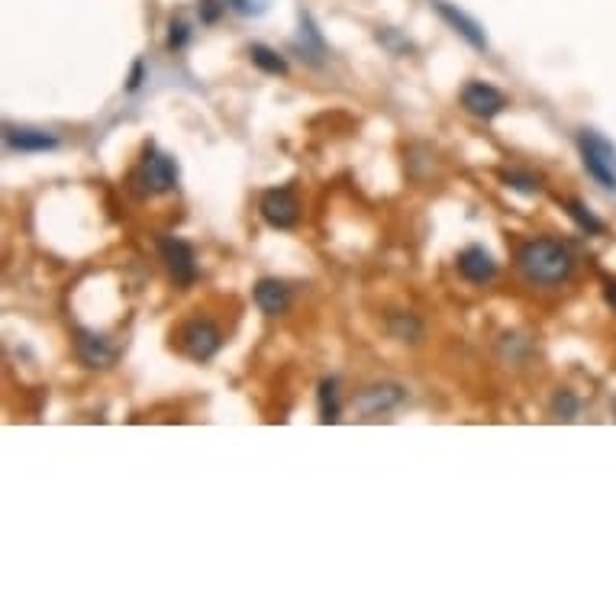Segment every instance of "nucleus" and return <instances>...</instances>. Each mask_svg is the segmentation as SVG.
Segmentation results:
<instances>
[{
  "label": "nucleus",
  "instance_id": "f257e3e1",
  "mask_svg": "<svg viewBox=\"0 0 616 616\" xmlns=\"http://www.w3.org/2000/svg\"><path fill=\"white\" fill-rule=\"evenodd\" d=\"M517 265L533 284L555 288V284H562V281L571 278V271H575V255H571V249L565 246V242L542 236V239L523 242L520 252H517Z\"/></svg>",
  "mask_w": 616,
  "mask_h": 616
},
{
  "label": "nucleus",
  "instance_id": "f03ea898",
  "mask_svg": "<svg viewBox=\"0 0 616 616\" xmlns=\"http://www.w3.org/2000/svg\"><path fill=\"white\" fill-rule=\"evenodd\" d=\"M578 152H581L587 175H591L600 188L616 191V146L613 142L607 136H600L597 130H581Z\"/></svg>",
  "mask_w": 616,
  "mask_h": 616
},
{
  "label": "nucleus",
  "instance_id": "7ed1b4c3",
  "mask_svg": "<svg viewBox=\"0 0 616 616\" xmlns=\"http://www.w3.org/2000/svg\"><path fill=\"white\" fill-rule=\"evenodd\" d=\"M136 181L146 194H168V191H175V184H178V165L171 155L149 149L136 171Z\"/></svg>",
  "mask_w": 616,
  "mask_h": 616
},
{
  "label": "nucleus",
  "instance_id": "20e7f679",
  "mask_svg": "<svg viewBox=\"0 0 616 616\" xmlns=\"http://www.w3.org/2000/svg\"><path fill=\"white\" fill-rule=\"evenodd\" d=\"M181 346L194 358V362H210V358L223 349V333H220L217 323L194 317L181 329Z\"/></svg>",
  "mask_w": 616,
  "mask_h": 616
},
{
  "label": "nucleus",
  "instance_id": "39448f33",
  "mask_svg": "<svg viewBox=\"0 0 616 616\" xmlns=\"http://www.w3.org/2000/svg\"><path fill=\"white\" fill-rule=\"evenodd\" d=\"M159 252H162V262L168 268V275L175 278L181 288H191V284L197 281V255H194L191 242L175 239V236H162Z\"/></svg>",
  "mask_w": 616,
  "mask_h": 616
},
{
  "label": "nucleus",
  "instance_id": "423d86ee",
  "mask_svg": "<svg viewBox=\"0 0 616 616\" xmlns=\"http://www.w3.org/2000/svg\"><path fill=\"white\" fill-rule=\"evenodd\" d=\"M407 400V388L394 381H381V384H368L365 391L355 394V410L365 413V417H381V413H391Z\"/></svg>",
  "mask_w": 616,
  "mask_h": 616
},
{
  "label": "nucleus",
  "instance_id": "0eeeda50",
  "mask_svg": "<svg viewBox=\"0 0 616 616\" xmlns=\"http://www.w3.org/2000/svg\"><path fill=\"white\" fill-rule=\"evenodd\" d=\"M462 107L478 120H494L497 113H504L507 94L497 91L494 84H487V81H468L462 88Z\"/></svg>",
  "mask_w": 616,
  "mask_h": 616
},
{
  "label": "nucleus",
  "instance_id": "6e6552de",
  "mask_svg": "<svg viewBox=\"0 0 616 616\" xmlns=\"http://www.w3.org/2000/svg\"><path fill=\"white\" fill-rule=\"evenodd\" d=\"M262 220L275 229H294L300 220V200L294 197L291 188H271L262 194Z\"/></svg>",
  "mask_w": 616,
  "mask_h": 616
},
{
  "label": "nucleus",
  "instance_id": "1a4fd4ad",
  "mask_svg": "<svg viewBox=\"0 0 616 616\" xmlns=\"http://www.w3.org/2000/svg\"><path fill=\"white\" fill-rule=\"evenodd\" d=\"M436 4V10H439V17L446 20L452 30L462 36L465 42L471 49H478V52H484L487 49V36H484V26L475 20V17H468L465 10H458V7H452V4H446V0H433Z\"/></svg>",
  "mask_w": 616,
  "mask_h": 616
},
{
  "label": "nucleus",
  "instance_id": "9d476101",
  "mask_svg": "<svg viewBox=\"0 0 616 616\" xmlns=\"http://www.w3.org/2000/svg\"><path fill=\"white\" fill-rule=\"evenodd\" d=\"M4 142L10 152H55L59 149V136L49 130H36V126H7Z\"/></svg>",
  "mask_w": 616,
  "mask_h": 616
},
{
  "label": "nucleus",
  "instance_id": "9b49d317",
  "mask_svg": "<svg viewBox=\"0 0 616 616\" xmlns=\"http://www.w3.org/2000/svg\"><path fill=\"white\" fill-rule=\"evenodd\" d=\"M75 349H78V358L88 368H110L113 362H117V349H113L104 336L91 333V329H78Z\"/></svg>",
  "mask_w": 616,
  "mask_h": 616
},
{
  "label": "nucleus",
  "instance_id": "f8f14e48",
  "mask_svg": "<svg viewBox=\"0 0 616 616\" xmlns=\"http://www.w3.org/2000/svg\"><path fill=\"white\" fill-rule=\"evenodd\" d=\"M255 304H259V310L268 313V317H281V313H288V307H291L288 284L278 281V278H262L259 284H255Z\"/></svg>",
  "mask_w": 616,
  "mask_h": 616
},
{
  "label": "nucleus",
  "instance_id": "ddd939ff",
  "mask_svg": "<svg viewBox=\"0 0 616 616\" xmlns=\"http://www.w3.org/2000/svg\"><path fill=\"white\" fill-rule=\"evenodd\" d=\"M458 271L471 281V284H484L497 275V262L491 259V252L481 246H468L458 255Z\"/></svg>",
  "mask_w": 616,
  "mask_h": 616
},
{
  "label": "nucleus",
  "instance_id": "4468645a",
  "mask_svg": "<svg viewBox=\"0 0 616 616\" xmlns=\"http://www.w3.org/2000/svg\"><path fill=\"white\" fill-rule=\"evenodd\" d=\"M249 59H252L255 68L265 71V75H278V78L288 75V59H284V55L275 52L271 46H262V42H252V46H249Z\"/></svg>",
  "mask_w": 616,
  "mask_h": 616
},
{
  "label": "nucleus",
  "instance_id": "2eb2a0df",
  "mask_svg": "<svg viewBox=\"0 0 616 616\" xmlns=\"http://www.w3.org/2000/svg\"><path fill=\"white\" fill-rule=\"evenodd\" d=\"M565 210H568V217L578 223L581 233H587V236H600V233H604V229H607L604 220H597V217H594V210L587 207L584 200H575V197L565 200Z\"/></svg>",
  "mask_w": 616,
  "mask_h": 616
},
{
  "label": "nucleus",
  "instance_id": "dca6fc26",
  "mask_svg": "<svg viewBox=\"0 0 616 616\" xmlns=\"http://www.w3.org/2000/svg\"><path fill=\"white\" fill-rule=\"evenodd\" d=\"M317 397H320V420H323V423H339V391H336V378H323Z\"/></svg>",
  "mask_w": 616,
  "mask_h": 616
},
{
  "label": "nucleus",
  "instance_id": "f3484780",
  "mask_svg": "<svg viewBox=\"0 0 616 616\" xmlns=\"http://www.w3.org/2000/svg\"><path fill=\"white\" fill-rule=\"evenodd\" d=\"M578 413H581V400L571 394V391H558V394L552 397V417H555V420L571 423V420H578Z\"/></svg>",
  "mask_w": 616,
  "mask_h": 616
},
{
  "label": "nucleus",
  "instance_id": "a211bd4d",
  "mask_svg": "<svg viewBox=\"0 0 616 616\" xmlns=\"http://www.w3.org/2000/svg\"><path fill=\"white\" fill-rule=\"evenodd\" d=\"M500 178H504V184H507V188H513V191H523V194H536V191H539V178L529 175V171L510 168V171H504Z\"/></svg>",
  "mask_w": 616,
  "mask_h": 616
},
{
  "label": "nucleus",
  "instance_id": "6ab92c4d",
  "mask_svg": "<svg viewBox=\"0 0 616 616\" xmlns=\"http://www.w3.org/2000/svg\"><path fill=\"white\" fill-rule=\"evenodd\" d=\"M191 42V26L184 20H171L168 23V49L171 52H181L184 46Z\"/></svg>",
  "mask_w": 616,
  "mask_h": 616
},
{
  "label": "nucleus",
  "instance_id": "aec40b11",
  "mask_svg": "<svg viewBox=\"0 0 616 616\" xmlns=\"http://www.w3.org/2000/svg\"><path fill=\"white\" fill-rule=\"evenodd\" d=\"M229 7H233L236 13H242V17H259V13H265V0H226Z\"/></svg>",
  "mask_w": 616,
  "mask_h": 616
},
{
  "label": "nucleus",
  "instance_id": "412c9836",
  "mask_svg": "<svg viewBox=\"0 0 616 616\" xmlns=\"http://www.w3.org/2000/svg\"><path fill=\"white\" fill-rule=\"evenodd\" d=\"M229 4H220V0H200V23H217L220 13L226 10Z\"/></svg>",
  "mask_w": 616,
  "mask_h": 616
},
{
  "label": "nucleus",
  "instance_id": "4be33fe9",
  "mask_svg": "<svg viewBox=\"0 0 616 616\" xmlns=\"http://www.w3.org/2000/svg\"><path fill=\"white\" fill-rule=\"evenodd\" d=\"M142 78H146V62L136 59V62H133V71H130V81H126V91L136 94V91L142 88Z\"/></svg>",
  "mask_w": 616,
  "mask_h": 616
},
{
  "label": "nucleus",
  "instance_id": "5701e85b",
  "mask_svg": "<svg viewBox=\"0 0 616 616\" xmlns=\"http://www.w3.org/2000/svg\"><path fill=\"white\" fill-rule=\"evenodd\" d=\"M604 297H607V304H610V307L616 310V281H610V284H607V291H604Z\"/></svg>",
  "mask_w": 616,
  "mask_h": 616
}]
</instances>
